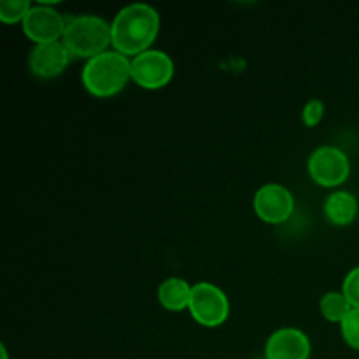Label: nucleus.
<instances>
[{
    "label": "nucleus",
    "instance_id": "1",
    "mask_svg": "<svg viewBox=\"0 0 359 359\" xmlns=\"http://www.w3.org/2000/svg\"><path fill=\"white\" fill-rule=\"evenodd\" d=\"M111 30L116 51L130 58L151 48L160 32V16L147 4H130L116 14Z\"/></svg>",
    "mask_w": 359,
    "mask_h": 359
},
{
    "label": "nucleus",
    "instance_id": "2",
    "mask_svg": "<svg viewBox=\"0 0 359 359\" xmlns=\"http://www.w3.org/2000/svg\"><path fill=\"white\" fill-rule=\"evenodd\" d=\"M81 79L93 97H114L132 79V60L116 49L105 51L88 60Z\"/></svg>",
    "mask_w": 359,
    "mask_h": 359
},
{
    "label": "nucleus",
    "instance_id": "3",
    "mask_svg": "<svg viewBox=\"0 0 359 359\" xmlns=\"http://www.w3.org/2000/svg\"><path fill=\"white\" fill-rule=\"evenodd\" d=\"M62 42L72 56L91 60L107 51L112 44L111 25L104 18L83 14L67 21Z\"/></svg>",
    "mask_w": 359,
    "mask_h": 359
},
{
    "label": "nucleus",
    "instance_id": "4",
    "mask_svg": "<svg viewBox=\"0 0 359 359\" xmlns=\"http://www.w3.org/2000/svg\"><path fill=\"white\" fill-rule=\"evenodd\" d=\"M188 311L193 319L205 328H217L230 314V302L223 290L210 283H198L193 286Z\"/></svg>",
    "mask_w": 359,
    "mask_h": 359
},
{
    "label": "nucleus",
    "instance_id": "5",
    "mask_svg": "<svg viewBox=\"0 0 359 359\" xmlns=\"http://www.w3.org/2000/svg\"><path fill=\"white\" fill-rule=\"evenodd\" d=\"M174 77V62L158 49H147L132 58V81L146 90L165 88Z\"/></svg>",
    "mask_w": 359,
    "mask_h": 359
},
{
    "label": "nucleus",
    "instance_id": "6",
    "mask_svg": "<svg viewBox=\"0 0 359 359\" xmlns=\"http://www.w3.org/2000/svg\"><path fill=\"white\" fill-rule=\"evenodd\" d=\"M349 158L339 147L323 146L316 149L309 158V174L325 188H335L349 177Z\"/></svg>",
    "mask_w": 359,
    "mask_h": 359
},
{
    "label": "nucleus",
    "instance_id": "7",
    "mask_svg": "<svg viewBox=\"0 0 359 359\" xmlns=\"http://www.w3.org/2000/svg\"><path fill=\"white\" fill-rule=\"evenodd\" d=\"M21 25H23L25 35L34 41L35 46L60 41L67 27L62 14L46 4L32 7Z\"/></svg>",
    "mask_w": 359,
    "mask_h": 359
},
{
    "label": "nucleus",
    "instance_id": "8",
    "mask_svg": "<svg viewBox=\"0 0 359 359\" xmlns=\"http://www.w3.org/2000/svg\"><path fill=\"white\" fill-rule=\"evenodd\" d=\"M294 198L287 188L280 184H265L256 191L255 210L259 219L270 224H280L293 214Z\"/></svg>",
    "mask_w": 359,
    "mask_h": 359
},
{
    "label": "nucleus",
    "instance_id": "9",
    "mask_svg": "<svg viewBox=\"0 0 359 359\" xmlns=\"http://www.w3.org/2000/svg\"><path fill=\"white\" fill-rule=\"evenodd\" d=\"M70 51L62 41L37 44L30 53L28 65L30 70L41 79H53L67 69L70 62Z\"/></svg>",
    "mask_w": 359,
    "mask_h": 359
},
{
    "label": "nucleus",
    "instance_id": "10",
    "mask_svg": "<svg viewBox=\"0 0 359 359\" xmlns=\"http://www.w3.org/2000/svg\"><path fill=\"white\" fill-rule=\"evenodd\" d=\"M266 359H309L311 340L297 328H283L269 337L265 346Z\"/></svg>",
    "mask_w": 359,
    "mask_h": 359
},
{
    "label": "nucleus",
    "instance_id": "11",
    "mask_svg": "<svg viewBox=\"0 0 359 359\" xmlns=\"http://www.w3.org/2000/svg\"><path fill=\"white\" fill-rule=\"evenodd\" d=\"M325 214L330 223L337 226L351 224L358 216V200L349 191H337L326 198Z\"/></svg>",
    "mask_w": 359,
    "mask_h": 359
},
{
    "label": "nucleus",
    "instance_id": "12",
    "mask_svg": "<svg viewBox=\"0 0 359 359\" xmlns=\"http://www.w3.org/2000/svg\"><path fill=\"white\" fill-rule=\"evenodd\" d=\"M191 291L193 286H189L184 279L170 277V279L163 280L158 287V300H160L161 307L167 309V311L181 312L189 307Z\"/></svg>",
    "mask_w": 359,
    "mask_h": 359
},
{
    "label": "nucleus",
    "instance_id": "13",
    "mask_svg": "<svg viewBox=\"0 0 359 359\" xmlns=\"http://www.w3.org/2000/svg\"><path fill=\"white\" fill-rule=\"evenodd\" d=\"M321 314L330 323H342L347 318L353 307L342 291H330L321 298Z\"/></svg>",
    "mask_w": 359,
    "mask_h": 359
},
{
    "label": "nucleus",
    "instance_id": "14",
    "mask_svg": "<svg viewBox=\"0 0 359 359\" xmlns=\"http://www.w3.org/2000/svg\"><path fill=\"white\" fill-rule=\"evenodd\" d=\"M30 9L32 6L28 0H6L0 4V21L6 25L20 23V21L23 23Z\"/></svg>",
    "mask_w": 359,
    "mask_h": 359
},
{
    "label": "nucleus",
    "instance_id": "15",
    "mask_svg": "<svg viewBox=\"0 0 359 359\" xmlns=\"http://www.w3.org/2000/svg\"><path fill=\"white\" fill-rule=\"evenodd\" d=\"M340 330L347 346L359 351V309H353L347 314V318L340 323Z\"/></svg>",
    "mask_w": 359,
    "mask_h": 359
},
{
    "label": "nucleus",
    "instance_id": "16",
    "mask_svg": "<svg viewBox=\"0 0 359 359\" xmlns=\"http://www.w3.org/2000/svg\"><path fill=\"white\" fill-rule=\"evenodd\" d=\"M342 293L346 294V298L349 300L351 307L359 309V266L351 270L347 273L346 280H344Z\"/></svg>",
    "mask_w": 359,
    "mask_h": 359
},
{
    "label": "nucleus",
    "instance_id": "17",
    "mask_svg": "<svg viewBox=\"0 0 359 359\" xmlns=\"http://www.w3.org/2000/svg\"><path fill=\"white\" fill-rule=\"evenodd\" d=\"M323 116H325V104L318 98L307 102L304 107V112H302V119H304V125L309 126V128H314L321 123Z\"/></svg>",
    "mask_w": 359,
    "mask_h": 359
},
{
    "label": "nucleus",
    "instance_id": "18",
    "mask_svg": "<svg viewBox=\"0 0 359 359\" xmlns=\"http://www.w3.org/2000/svg\"><path fill=\"white\" fill-rule=\"evenodd\" d=\"M0 354H2V359H9V356H7V349H6V346H0Z\"/></svg>",
    "mask_w": 359,
    "mask_h": 359
}]
</instances>
